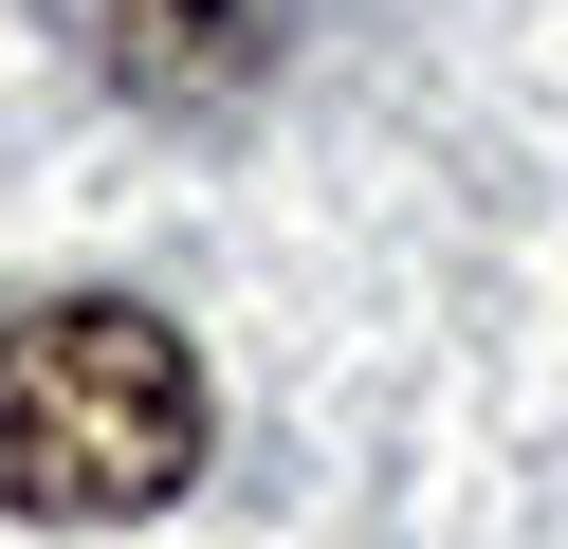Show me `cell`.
Wrapping results in <instances>:
<instances>
[{"label": "cell", "mask_w": 568, "mask_h": 549, "mask_svg": "<svg viewBox=\"0 0 568 549\" xmlns=\"http://www.w3.org/2000/svg\"><path fill=\"white\" fill-rule=\"evenodd\" d=\"M202 476V348L148 293H38L0 312V512L129 531Z\"/></svg>", "instance_id": "cell-1"}, {"label": "cell", "mask_w": 568, "mask_h": 549, "mask_svg": "<svg viewBox=\"0 0 568 549\" xmlns=\"http://www.w3.org/2000/svg\"><path fill=\"white\" fill-rule=\"evenodd\" d=\"M74 37H92V73H111V92H148V110H221V92H257V73H275L294 0H74Z\"/></svg>", "instance_id": "cell-2"}]
</instances>
